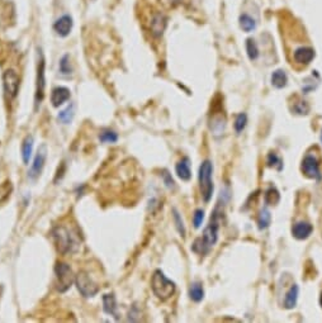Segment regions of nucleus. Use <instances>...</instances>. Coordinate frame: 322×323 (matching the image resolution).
Here are the masks:
<instances>
[{"label":"nucleus","instance_id":"nucleus-4","mask_svg":"<svg viewBox=\"0 0 322 323\" xmlns=\"http://www.w3.org/2000/svg\"><path fill=\"white\" fill-rule=\"evenodd\" d=\"M213 166L209 160L202 162L199 168V190L205 203H208L213 194V181H212Z\"/></svg>","mask_w":322,"mask_h":323},{"label":"nucleus","instance_id":"nucleus-28","mask_svg":"<svg viewBox=\"0 0 322 323\" xmlns=\"http://www.w3.org/2000/svg\"><path fill=\"white\" fill-rule=\"evenodd\" d=\"M246 51H247V55H249L250 60H256L258 56H259V50H258V46H256L255 41L251 39V38L246 41Z\"/></svg>","mask_w":322,"mask_h":323},{"label":"nucleus","instance_id":"nucleus-14","mask_svg":"<svg viewBox=\"0 0 322 323\" xmlns=\"http://www.w3.org/2000/svg\"><path fill=\"white\" fill-rule=\"evenodd\" d=\"M294 61L298 63H303V65H308L315 57V51L311 47H300L294 51Z\"/></svg>","mask_w":322,"mask_h":323},{"label":"nucleus","instance_id":"nucleus-22","mask_svg":"<svg viewBox=\"0 0 322 323\" xmlns=\"http://www.w3.org/2000/svg\"><path fill=\"white\" fill-rule=\"evenodd\" d=\"M272 221V214L266 208H262L259 213V218H258V225H259V229H266L270 225Z\"/></svg>","mask_w":322,"mask_h":323},{"label":"nucleus","instance_id":"nucleus-23","mask_svg":"<svg viewBox=\"0 0 322 323\" xmlns=\"http://www.w3.org/2000/svg\"><path fill=\"white\" fill-rule=\"evenodd\" d=\"M281 199L279 191L275 188H269L265 193V203L268 206H274Z\"/></svg>","mask_w":322,"mask_h":323},{"label":"nucleus","instance_id":"nucleus-18","mask_svg":"<svg viewBox=\"0 0 322 323\" xmlns=\"http://www.w3.org/2000/svg\"><path fill=\"white\" fill-rule=\"evenodd\" d=\"M32 151H33V137L27 136L22 143V158L25 165H28Z\"/></svg>","mask_w":322,"mask_h":323},{"label":"nucleus","instance_id":"nucleus-8","mask_svg":"<svg viewBox=\"0 0 322 323\" xmlns=\"http://www.w3.org/2000/svg\"><path fill=\"white\" fill-rule=\"evenodd\" d=\"M301 170L310 179H315V180H321L322 179L321 171H320V164L315 156L307 155L303 158V161H302Z\"/></svg>","mask_w":322,"mask_h":323},{"label":"nucleus","instance_id":"nucleus-7","mask_svg":"<svg viewBox=\"0 0 322 323\" xmlns=\"http://www.w3.org/2000/svg\"><path fill=\"white\" fill-rule=\"evenodd\" d=\"M3 86L6 96L9 99L16 98L19 89V76L14 70H6L3 75Z\"/></svg>","mask_w":322,"mask_h":323},{"label":"nucleus","instance_id":"nucleus-19","mask_svg":"<svg viewBox=\"0 0 322 323\" xmlns=\"http://www.w3.org/2000/svg\"><path fill=\"white\" fill-rule=\"evenodd\" d=\"M298 299V286L297 285H293L289 291L285 295V301H284V307L287 309H292V308L296 307Z\"/></svg>","mask_w":322,"mask_h":323},{"label":"nucleus","instance_id":"nucleus-11","mask_svg":"<svg viewBox=\"0 0 322 323\" xmlns=\"http://www.w3.org/2000/svg\"><path fill=\"white\" fill-rule=\"evenodd\" d=\"M71 28H73V18L70 16L61 17V18L57 19L54 24L55 32L59 36H61V37H66L71 32Z\"/></svg>","mask_w":322,"mask_h":323},{"label":"nucleus","instance_id":"nucleus-3","mask_svg":"<svg viewBox=\"0 0 322 323\" xmlns=\"http://www.w3.org/2000/svg\"><path fill=\"white\" fill-rule=\"evenodd\" d=\"M151 288L154 294L161 301H166L171 298L177 290L175 283L171 282L170 279H167L161 270H156L154 272L151 279Z\"/></svg>","mask_w":322,"mask_h":323},{"label":"nucleus","instance_id":"nucleus-16","mask_svg":"<svg viewBox=\"0 0 322 323\" xmlns=\"http://www.w3.org/2000/svg\"><path fill=\"white\" fill-rule=\"evenodd\" d=\"M103 309L105 313L113 316L116 320H118L117 313V303H116V298L113 294H105L103 297Z\"/></svg>","mask_w":322,"mask_h":323},{"label":"nucleus","instance_id":"nucleus-24","mask_svg":"<svg viewBox=\"0 0 322 323\" xmlns=\"http://www.w3.org/2000/svg\"><path fill=\"white\" fill-rule=\"evenodd\" d=\"M266 164H268V166L277 169L278 171H281L282 169H283V161H282V158L279 157L277 153H274V152H270V153H269L268 157H266Z\"/></svg>","mask_w":322,"mask_h":323},{"label":"nucleus","instance_id":"nucleus-36","mask_svg":"<svg viewBox=\"0 0 322 323\" xmlns=\"http://www.w3.org/2000/svg\"><path fill=\"white\" fill-rule=\"evenodd\" d=\"M320 139H321V143H322V131H321V137H320Z\"/></svg>","mask_w":322,"mask_h":323},{"label":"nucleus","instance_id":"nucleus-2","mask_svg":"<svg viewBox=\"0 0 322 323\" xmlns=\"http://www.w3.org/2000/svg\"><path fill=\"white\" fill-rule=\"evenodd\" d=\"M52 238L55 241L56 248L59 252L67 255L75 253L80 247L79 234L74 231L73 228L67 226H57L52 229Z\"/></svg>","mask_w":322,"mask_h":323},{"label":"nucleus","instance_id":"nucleus-21","mask_svg":"<svg viewBox=\"0 0 322 323\" xmlns=\"http://www.w3.org/2000/svg\"><path fill=\"white\" fill-rule=\"evenodd\" d=\"M189 297L192 301L201 302L204 297V290L201 283H193L189 288Z\"/></svg>","mask_w":322,"mask_h":323},{"label":"nucleus","instance_id":"nucleus-33","mask_svg":"<svg viewBox=\"0 0 322 323\" xmlns=\"http://www.w3.org/2000/svg\"><path fill=\"white\" fill-rule=\"evenodd\" d=\"M293 111L297 114H307L310 111V107L306 104V101H298L297 104L294 105Z\"/></svg>","mask_w":322,"mask_h":323},{"label":"nucleus","instance_id":"nucleus-30","mask_svg":"<svg viewBox=\"0 0 322 323\" xmlns=\"http://www.w3.org/2000/svg\"><path fill=\"white\" fill-rule=\"evenodd\" d=\"M71 71H73V69H71V63H70V57L65 55L60 60V73L62 75H70Z\"/></svg>","mask_w":322,"mask_h":323},{"label":"nucleus","instance_id":"nucleus-34","mask_svg":"<svg viewBox=\"0 0 322 323\" xmlns=\"http://www.w3.org/2000/svg\"><path fill=\"white\" fill-rule=\"evenodd\" d=\"M162 176H164V181L165 184H166V187L169 188V189H174V188H175V183H174L173 177L169 175V172H167V171H164Z\"/></svg>","mask_w":322,"mask_h":323},{"label":"nucleus","instance_id":"nucleus-13","mask_svg":"<svg viewBox=\"0 0 322 323\" xmlns=\"http://www.w3.org/2000/svg\"><path fill=\"white\" fill-rule=\"evenodd\" d=\"M70 99V90L67 88H63V86H59V88H55L52 90V94H51V103L54 107H60L62 105L65 101H67Z\"/></svg>","mask_w":322,"mask_h":323},{"label":"nucleus","instance_id":"nucleus-5","mask_svg":"<svg viewBox=\"0 0 322 323\" xmlns=\"http://www.w3.org/2000/svg\"><path fill=\"white\" fill-rule=\"evenodd\" d=\"M55 274L57 279V290L61 293L69 290L73 283L75 282V275L67 264L57 263L55 266Z\"/></svg>","mask_w":322,"mask_h":323},{"label":"nucleus","instance_id":"nucleus-10","mask_svg":"<svg viewBox=\"0 0 322 323\" xmlns=\"http://www.w3.org/2000/svg\"><path fill=\"white\" fill-rule=\"evenodd\" d=\"M46 158H47V147L46 145H42L37 151V155L35 157V161L32 164V168L29 170V177L31 179H37L40 175H41L42 170L44 168V162H46Z\"/></svg>","mask_w":322,"mask_h":323},{"label":"nucleus","instance_id":"nucleus-27","mask_svg":"<svg viewBox=\"0 0 322 323\" xmlns=\"http://www.w3.org/2000/svg\"><path fill=\"white\" fill-rule=\"evenodd\" d=\"M74 117V105H69L66 109H63L62 112L59 113V120L62 122L63 124H67L71 122Z\"/></svg>","mask_w":322,"mask_h":323},{"label":"nucleus","instance_id":"nucleus-1","mask_svg":"<svg viewBox=\"0 0 322 323\" xmlns=\"http://www.w3.org/2000/svg\"><path fill=\"white\" fill-rule=\"evenodd\" d=\"M221 214L220 209H215V212L212 214L211 221H209L208 226L204 228L203 231V236L201 238H197L196 242L193 244L192 250L197 253L204 255L209 251L213 245H216L218 240V229H220V223H221Z\"/></svg>","mask_w":322,"mask_h":323},{"label":"nucleus","instance_id":"nucleus-31","mask_svg":"<svg viewBox=\"0 0 322 323\" xmlns=\"http://www.w3.org/2000/svg\"><path fill=\"white\" fill-rule=\"evenodd\" d=\"M173 213H174V222H175V226H177V229L178 232L180 233V236H184L185 234V228H184V225H183V221H181V218H180L179 213L177 212V209H173Z\"/></svg>","mask_w":322,"mask_h":323},{"label":"nucleus","instance_id":"nucleus-32","mask_svg":"<svg viewBox=\"0 0 322 323\" xmlns=\"http://www.w3.org/2000/svg\"><path fill=\"white\" fill-rule=\"evenodd\" d=\"M203 218H204V212H203L202 209H197L196 212H194V217H193V223H194V227L199 228L201 225H202Z\"/></svg>","mask_w":322,"mask_h":323},{"label":"nucleus","instance_id":"nucleus-9","mask_svg":"<svg viewBox=\"0 0 322 323\" xmlns=\"http://www.w3.org/2000/svg\"><path fill=\"white\" fill-rule=\"evenodd\" d=\"M44 88H46V80H44V60L43 55L40 54V60L37 65V84H36V107L41 104L44 98Z\"/></svg>","mask_w":322,"mask_h":323},{"label":"nucleus","instance_id":"nucleus-25","mask_svg":"<svg viewBox=\"0 0 322 323\" xmlns=\"http://www.w3.org/2000/svg\"><path fill=\"white\" fill-rule=\"evenodd\" d=\"M99 139H101V142L103 143H116L118 141V134L113 131L105 130L103 132H101L99 134Z\"/></svg>","mask_w":322,"mask_h":323},{"label":"nucleus","instance_id":"nucleus-6","mask_svg":"<svg viewBox=\"0 0 322 323\" xmlns=\"http://www.w3.org/2000/svg\"><path fill=\"white\" fill-rule=\"evenodd\" d=\"M75 283L78 289H79L80 294H81L82 297H94L99 291L98 285L93 282V279L90 278L85 271H80L79 274L75 276Z\"/></svg>","mask_w":322,"mask_h":323},{"label":"nucleus","instance_id":"nucleus-20","mask_svg":"<svg viewBox=\"0 0 322 323\" xmlns=\"http://www.w3.org/2000/svg\"><path fill=\"white\" fill-rule=\"evenodd\" d=\"M287 81H288L287 74H285L283 70H277L275 73H273L272 75L273 86H275V88L278 89L284 88V86L287 85Z\"/></svg>","mask_w":322,"mask_h":323},{"label":"nucleus","instance_id":"nucleus-15","mask_svg":"<svg viewBox=\"0 0 322 323\" xmlns=\"http://www.w3.org/2000/svg\"><path fill=\"white\" fill-rule=\"evenodd\" d=\"M175 171H177V175L184 181H188L192 176L190 174V164H189V158L183 157L175 166Z\"/></svg>","mask_w":322,"mask_h":323},{"label":"nucleus","instance_id":"nucleus-12","mask_svg":"<svg viewBox=\"0 0 322 323\" xmlns=\"http://www.w3.org/2000/svg\"><path fill=\"white\" fill-rule=\"evenodd\" d=\"M312 231L313 227L310 223H307V222H297L292 227V234L297 240H306V238L310 237Z\"/></svg>","mask_w":322,"mask_h":323},{"label":"nucleus","instance_id":"nucleus-29","mask_svg":"<svg viewBox=\"0 0 322 323\" xmlns=\"http://www.w3.org/2000/svg\"><path fill=\"white\" fill-rule=\"evenodd\" d=\"M246 123H247L246 114H245V113H240L236 117V119H235V124H234L235 131H236L237 133H241L243 130H245V127H246Z\"/></svg>","mask_w":322,"mask_h":323},{"label":"nucleus","instance_id":"nucleus-17","mask_svg":"<svg viewBox=\"0 0 322 323\" xmlns=\"http://www.w3.org/2000/svg\"><path fill=\"white\" fill-rule=\"evenodd\" d=\"M165 27H166V19H165V17L161 16V14H156L151 22L152 35L155 36V37L162 36V33H164L165 31Z\"/></svg>","mask_w":322,"mask_h":323},{"label":"nucleus","instance_id":"nucleus-35","mask_svg":"<svg viewBox=\"0 0 322 323\" xmlns=\"http://www.w3.org/2000/svg\"><path fill=\"white\" fill-rule=\"evenodd\" d=\"M320 305L322 307V293H321V295H320Z\"/></svg>","mask_w":322,"mask_h":323},{"label":"nucleus","instance_id":"nucleus-26","mask_svg":"<svg viewBox=\"0 0 322 323\" xmlns=\"http://www.w3.org/2000/svg\"><path fill=\"white\" fill-rule=\"evenodd\" d=\"M240 27L245 32L253 31L255 28V20H254L251 17H249L247 14H242L240 17Z\"/></svg>","mask_w":322,"mask_h":323}]
</instances>
